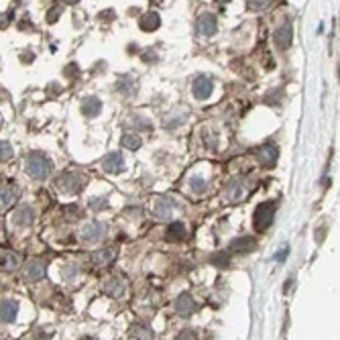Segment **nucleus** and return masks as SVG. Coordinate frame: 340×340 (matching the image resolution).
<instances>
[{"mask_svg":"<svg viewBox=\"0 0 340 340\" xmlns=\"http://www.w3.org/2000/svg\"><path fill=\"white\" fill-rule=\"evenodd\" d=\"M218 5H226V3H230V0H216Z\"/></svg>","mask_w":340,"mask_h":340,"instance_id":"42","label":"nucleus"},{"mask_svg":"<svg viewBox=\"0 0 340 340\" xmlns=\"http://www.w3.org/2000/svg\"><path fill=\"white\" fill-rule=\"evenodd\" d=\"M196 31H198L200 37H212V35H216V31H218V21H216V17H214L212 13L200 15L198 21H196Z\"/></svg>","mask_w":340,"mask_h":340,"instance_id":"4","label":"nucleus"},{"mask_svg":"<svg viewBox=\"0 0 340 340\" xmlns=\"http://www.w3.org/2000/svg\"><path fill=\"white\" fill-rule=\"evenodd\" d=\"M285 253H287L285 249H283V251H279V253H277V261H283V257H285Z\"/></svg>","mask_w":340,"mask_h":340,"instance_id":"40","label":"nucleus"},{"mask_svg":"<svg viewBox=\"0 0 340 340\" xmlns=\"http://www.w3.org/2000/svg\"><path fill=\"white\" fill-rule=\"evenodd\" d=\"M104 294L110 296V298H122L124 296V291H126V285L120 277H110L104 281Z\"/></svg>","mask_w":340,"mask_h":340,"instance_id":"13","label":"nucleus"},{"mask_svg":"<svg viewBox=\"0 0 340 340\" xmlns=\"http://www.w3.org/2000/svg\"><path fill=\"white\" fill-rule=\"evenodd\" d=\"M78 273H80V267L78 265H65L63 267V279H74V277H78Z\"/></svg>","mask_w":340,"mask_h":340,"instance_id":"31","label":"nucleus"},{"mask_svg":"<svg viewBox=\"0 0 340 340\" xmlns=\"http://www.w3.org/2000/svg\"><path fill=\"white\" fill-rule=\"evenodd\" d=\"M82 112L88 116V118H94L102 112V102L100 98H96V96H88V98L82 102Z\"/></svg>","mask_w":340,"mask_h":340,"instance_id":"17","label":"nucleus"},{"mask_svg":"<svg viewBox=\"0 0 340 340\" xmlns=\"http://www.w3.org/2000/svg\"><path fill=\"white\" fill-rule=\"evenodd\" d=\"M13 155H15L13 145L7 143V141H0V161H9Z\"/></svg>","mask_w":340,"mask_h":340,"instance_id":"28","label":"nucleus"},{"mask_svg":"<svg viewBox=\"0 0 340 340\" xmlns=\"http://www.w3.org/2000/svg\"><path fill=\"white\" fill-rule=\"evenodd\" d=\"M55 185L59 191L63 193H78L84 189L86 185V177L82 173H76V171H65L61 173L57 179H55Z\"/></svg>","mask_w":340,"mask_h":340,"instance_id":"2","label":"nucleus"},{"mask_svg":"<svg viewBox=\"0 0 340 340\" xmlns=\"http://www.w3.org/2000/svg\"><path fill=\"white\" fill-rule=\"evenodd\" d=\"M104 232H106V226L102 222H90L82 228V240L84 242H98L104 238Z\"/></svg>","mask_w":340,"mask_h":340,"instance_id":"7","label":"nucleus"},{"mask_svg":"<svg viewBox=\"0 0 340 340\" xmlns=\"http://www.w3.org/2000/svg\"><path fill=\"white\" fill-rule=\"evenodd\" d=\"M291 37H294V33H291L289 25H281L273 33V41H275V45L279 47V49H287V47L291 45Z\"/></svg>","mask_w":340,"mask_h":340,"instance_id":"14","label":"nucleus"},{"mask_svg":"<svg viewBox=\"0 0 340 340\" xmlns=\"http://www.w3.org/2000/svg\"><path fill=\"white\" fill-rule=\"evenodd\" d=\"M277 157H279V149L275 147V145H271V143L263 145V147L257 151V159L265 167H273L277 163Z\"/></svg>","mask_w":340,"mask_h":340,"instance_id":"8","label":"nucleus"},{"mask_svg":"<svg viewBox=\"0 0 340 340\" xmlns=\"http://www.w3.org/2000/svg\"><path fill=\"white\" fill-rule=\"evenodd\" d=\"M88 204H90V208H92L94 212H102V210L108 208V200H106V198H90Z\"/></svg>","mask_w":340,"mask_h":340,"instance_id":"29","label":"nucleus"},{"mask_svg":"<svg viewBox=\"0 0 340 340\" xmlns=\"http://www.w3.org/2000/svg\"><path fill=\"white\" fill-rule=\"evenodd\" d=\"M19 316V304L13 300H5L0 304V320L3 322H15Z\"/></svg>","mask_w":340,"mask_h":340,"instance_id":"18","label":"nucleus"},{"mask_svg":"<svg viewBox=\"0 0 340 340\" xmlns=\"http://www.w3.org/2000/svg\"><path fill=\"white\" fill-rule=\"evenodd\" d=\"M159 25H161V19H159L157 13H147V15H143V17L139 19V27H141L143 31H147V33L159 29Z\"/></svg>","mask_w":340,"mask_h":340,"instance_id":"21","label":"nucleus"},{"mask_svg":"<svg viewBox=\"0 0 340 340\" xmlns=\"http://www.w3.org/2000/svg\"><path fill=\"white\" fill-rule=\"evenodd\" d=\"M141 59H143V61H147V63H151V61H155V59H157V55H155L153 51H145V53L141 55Z\"/></svg>","mask_w":340,"mask_h":340,"instance_id":"38","label":"nucleus"},{"mask_svg":"<svg viewBox=\"0 0 340 340\" xmlns=\"http://www.w3.org/2000/svg\"><path fill=\"white\" fill-rule=\"evenodd\" d=\"M275 216V202H263L261 206H257L255 216H253V226L257 232H265Z\"/></svg>","mask_w":340,"mask_h":340,"instance_id":"3","label":"nucleus"},{"mask_svg":"<svg viewBox=\"0 0 340 340\" xmlns=\"http://www.w3.org/2000/svg\"><path fill=\"white\" fill-rule=\"evenodd\" d=\"M65 5H76V3H80V0H63Z\"/></svg>","mask_w":340,"mask_h":340,"instance_id":"41","label":"nucleus"},{"mask_svg":"<svg viewBox=\"0 0 340 340\" xmlns=\"http://www.w3.org/2000/svg\"><path fill=\"white\" fill-rule=\"evenodd\" d=\"M63 74H65L67 78H78V74H80V67H78L76 63H70V65L63 70Z\"/></svg>","mask_w":340,"mask_h":340,"instance_id":"36","label":"nucleus"},{"mask_svg":"<svg viewBox=\"0 0 340 340\" xmlns=\"http://www.w3.org/2000/svg\"><path fill=\"white\" fill-rule=\"evenodd\" d=\"M51 169H53L51 161L47 159V157H43V155H37V153H35V155H31V157L27 159V173H29L33 179H37V181H43V179L49 177Z\"/></svg>","mask_w":340,"mask_h":340,"instance_id":"1","label":"nucleus"},{"mask_svg":"<svg viewBox=\"0 0 340 340\" xmlns=\"http://www.w3.org/2000/svg\"><path fill=\"white\" fill-rule=\"evenodd\" d=\"M196 302H193V298L189 294H179L177 300H175V312L179 316H191L193 312H196Z\"/></svg>","mask_w":340,"mask_h":340,"instance_id":"10","label":"nucleus"},{"mask_svg":"<svg viewBox=\"0 0 340 340\" xmlns=\"http://www.w3.org/2000/svg\"><path fill=\"white\" fill-rule=\"evenodd\" d=\"M0 124H3V120H0Z\"/></svg>","mask_w":340,"mask_h":340,"instance_id":"44","label":"nucleus"},{"mask_svg":"<svg viewBox=\"0 0 340 340\" xmlns=\"http://www.w3.org/2000/svg\"><path fill=\"white\" fill-rule=\"evenodd\" d=\"M11 19H13V13H9V15H0V29H5V27L9 25Z\"/></svg>","mask_w":340,"mask_h":340,"instance_id":"39","label":"nucleus"},{"mask_svg":"<svg viewBox=\"0 0 340 340\" xmlns=\"http://www.w3.org/2000/svg\"><path fill=\"white\" fill-rule=\"evenodd\" d=\"M132 120L137 122V124H134L137 128H143V130H149V128H151V122H149L147 118H141V116H134Z\"/></svg>","mask_w":340,"mask_h":340,"instance_id":"34","label":"nucleus"},{"mask_svg":"<svg viewBox=\"0 0 340 340\" xmlns=\"http://www.w3.org/2000/svg\"><path fill=\"white\" fill-rule=\"evenodd\" d=\"M269 3H271V0H247V7H249L251 11H261V9H265Z\"/></svg>","mask_w":340,"mask_h":340,"instance_id":"32","label":"nucleus"},{"mask_svg":"<svg viewBox=\"0 0 340 340\" xmlns=\"http://www.w3.org/2000/svg\"><path fill=\"white\" fill-rule=\"evenodd\" d=\"M179 340H193V338H196V332H193V330H183V332H179V336H177Z\"/></svg>","mask_w":340,"mask_h":340,"instance_id":"37","label":"nucleus"},{"mask_svg":"<svg viewBox=\"0 0 340 340\" xmlns=\"http://www.w3.org/2000/svg\"><path fill=\"white\" fill-rule=\"evenodd\" d=\"M13 220H15V224H19V226H31V224L35 222V210H33L31 206H21V208L15 212Z\"/></svg>","mask_w":340,"mask_h":340,"instance_id":"19","label":"nucleus"},{"mask_svg":"<svg viewBox=\"0 0 340 340\" xmlns=\"http://www.w3.org/2000/svg\"><path fill=\"white\" fill-rule=\"evenodd\" d=\"M185 118H187L185 114H179V116H171V118L167 120V126H169V128H171V126H179V124H183V122H185Z\"/></svg>","mask_w":340,"mask_h":340,"instance_id":"35","label":"nucleus"},{"mask_svg":"<svg viewBox=\"0 0 340 340\" xmlns=\"http://www.w3.org/2000/svg\"><path fill=\"white\" fill-rule=\"evenodd\" d=\"M19 267V259H17V255H13V253H5L3 257H0V269L3 271H15Z\"/></svg>","mask_w":340,"mask_h":340,"instance_id":"25","label":"nucleus"},{"mask_svg":"<svg viewBox=\"0 0 340 340\" xmlns=\"http://www.w3.org/2000/svg\"><path fill=\"white\" fill-rule=\"evenodd\" d=\"M120 143H122L124 149H130V151H137L141 147V139L137 134H130V132H124L122 139H120Z\"/></svg>","mask_w":340,"mask_h":340,"instance_id":"26","label":"nucleus"},{"mask_svg":"<svg viewBox=\"0 0 340 340\" xmlns=\"http://www.w3.org/2000/svg\"><path fill=\"white\" fill-rule=\"evenodd\" d=\"M59 17H61V9H59V7H53L49 13H47V23H55Z\"/></svg>","mask_w":340,"mask_h":340,"instance_id":"33","label":"nucleus"},{"mask_svg":"<svg viewBox=\"0 0 340 340\" xmlns=\"http://www.w3.org/2000/svg\"><path fill=\"white\" fill-rule=\"evenodd\" d=\"M151 3H153V5H155V3H161V0H151Z\"/></svg>","mask_w":340,"mask_h":340,"instance_id":"43","label":"nucleus"},{"mask_svg":"<svg viewBox=\"0 0 340 340\" xmlns=\"http://www.w3.org/2000/svg\"><path fill=\"white\" fill-rule=\"evenodd\" d=\"M0 228H3V226H0Z\"/></svg>","mask_w":340,"mask_h":340,"instance_id":"45","label":"nucleus"},{"mask_svg":"<svg viewBox=\"0 0 340 340\" xmlns=\"http://www.w3.org/2000/svg\"><path fill=\"white\" fill-rule=\"evenodd\" d=\"M232 253H251L253 249H255V238H251V236H238V238H234L232 242H230V247H228Z\"/></svg>","mask_w":340,"mask_h":340,"instance_id":"16","label":"nucleus"},{"mask_svg":"<svg viewBox=\"0 0 340 340\" xmlns=\"http://www.w3.org/2000/svg\"><path fill=\"white\" fill-rule=\"evenodd\" d=\"M102 167H104L106 173H120L124 169V157L120 153H108L104 157Z\"/></svg>","mask_w":340,"mask_h":340,"instance_id":"15","label":"nucleus"},{"mask_svg":"<svg viewBox=\"0 0 340 340\" xmlns=\"http://www.w3.org/2000/svg\"><path fill=\"white\" fill-rule=\"evenodd\" d=\"M116 88H118V92L122 94V96H132L134 94V90H137V82H134V78L132 76H120L118 78V84H116Z\"/></svg>","mask_w":340,"mask_h":340,"instance_id":"22","label":"nucleus"},{"mask_svg":"<svg viewBox=\"0 0 340 340\" xmlns=\"http://www.w3.org/2000/svg\"><path fill=\"white\" fill-rule=\"evenodd\" d=\"M189 189L191 191H196V193H204L208 189V183L202 175H191L189 177Z\"/></svg>","mask_w":340,"mask_h":340,"instance_id":"27","label":"nucleus"},{"mask_svg":"<svg viewBox=\"0 0 340 340\" xmlns=\"http://www.w3.org/2000/svg\"><path fill=\"white\" fill-rule=\"evenodd\" d=\"M128 336H130V338H153V330H151V326L139 322V324H132V326H130Z\"/></svg>","mask_w":340,"mask_h":340,"instance_id":"23","label":"nucleus"},{"mask_svg":"<svg viewBox=\"0 0 340 340\" xmlns=\"http://www.w3.org/2000/svg\"><path fill=\"white\" fill-rule=\"evenodd\" d=\"M210 263H214L216 267H226L230 263V257L226 253H216V255L210 257Z\"/></svg>","mask_w":340,"mask_h":340,"instance_id":"30","label":"nucleus"},{"mask_svg":"<svg viewBox=\"0 0 340 340\" xmlns=\"http://www.w3.org/2000/svg\"><path fill=\"white\" fill-rule=\"evenodd\" d=\"M175 208H177L175 200H171V198H167V196L157 198L155 204H153V212H155V216H157L159 220H169V218L173 216V210H175Z\"/></svg>","mask_w":340,"mask_h":340,"instance_id":"6","label":"nucleus"},{"mask_svg":"<svg viewBox=\"0 0 340 340\" xmlns=\"http://www.w3.org/2000/svg\"><path fill=\"white\" fill-rule=\"evenodd\" d=\"M45 269H47L45 261L35 259V261H29V263L25 265L23 275H25V279H27V281H39V279H43V277H45Z\"/></svg>","mask_w":340,"mask_h":340,"instance_id":"9","label":"nucleus"},{"mask_svg":"<svg viewBox=\"0 0 340 340\" xmlns=\"http://www.w3.org/2000/svg\"><path fill=\"white\" fill-rule=\"evenodd\" d=\"M228 200L230 202H238V200H242L245 198V193H247V185H245V181L242 179H234L230 185H228Z\"/></svg>","mask_w":340,"mask_h":340,"instance_id":"20","label":"nucleus"},{"mask_svg":"<svg viewBox=\"0 0 340 340\" xmlns=\"http://www.w3.org/2000/svg\"><path fill=\"white\" fill-rule=\"evenodd\" d=\"M191 92H193V96H196L198 100H206L214 92V82L208 76H198L191 84Z\"/></svg>","mask_w":340,"mask_h":340,"instance_id":"5","label":"nucleus"},{"mask_svg":"<svg viewBox=\"0 0 340 340\" xmlns=\"http://www.w3.org/2000/svg\"><path fill=\"white\" fill-rule=\"evenodd\" d=\"M19 196H21L19 187H15V185L3 187V189H0V210H7L11 206H15L17 200H19Z\"/></svg>","mask_w":340,"mask_h":340,"instance_id":"11","label":"nucleus"},{"mask_svg":"<svg viewBox=\"0 0 340 340\" xmlns=\"http://www.w3.org/2000/svg\"><path fill=\"white\" fill-rule=\"evenodd\" d=\"M114 259H116V251L114 249H102V251L92 253L90 263L94 267H108L110 263H114Z\"/></svg>","mask_w":340,"mask_h":340,"instance_id":"12","label":"nucleus"},{"mask_svg":"<svg viewBox=\"0 0 340 340\" xmlns=\"http://www.w3.org/2000/svg\"><path fill=\"white\" fill-rule=\"evenodd\" d=\"M185 224L183 222H171L167 226V238L169 240H183L185 238Z\"/></svg>","mask_w":340,"mask_h":340,"instance_id":"24","label":"nucleus"}]
</instances>
